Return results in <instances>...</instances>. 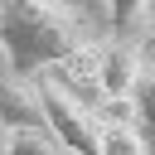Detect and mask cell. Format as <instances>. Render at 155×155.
Segmentation results:
<instances>
[{
	"instance_id": "6",
	"label": "cell",
	"mask_w": 155,
	"mask_h": 155,
	"mask_svg": "<svg viewBox=\"0 0 155 155\" xmlns=\"http://www.w3.org/2000/svg\"><path fill=\"white\" fill-rule=\"evenodd\" d=\"M92 155H145V136H140L136 121L97 116V150Z\"/></svg>"
},
{
	"instance_id": "3",
	"label": "cell",
	"mask_w": 155,
	"mask_h": 155,
	"mask_svg": "<svg viewBox=\"0 0 155 155\" xmlns=\"http://www.w3.org/2000/svg\"><path fill=\"white\" fill-rule=\"evenodd\" d=\"M0 126H44V102H39V82L29 73H0Z\"/></svg>"
},
{
	"instance_id": "10",
	"label": "cell",
	"mask_w": 155,
	"mask_h": 155,
	"mask_svg": "<svg viewBox=\"0 0 155 155\" xmlns=\"http://www.w3.org/2000/svg\"><path fill=\"white\" fill-rule=\"evenodd\" d=\"M0 155H5V126H0Z\"/></svg>"
},
{
	"instance_id": "8",
	"label": "cell",
	"mask_w": 155,
	"mask_h": 155,
	"mask_svg": "<svg viewBox=\"0 0 155 155\" xmlns=\"http://www.w3.org/2000/svg\"><path fill=\"white\" fill-rule=\"evenodd\" d=\"M131 111L145 131H155V63H145V58H140V73L131 82Z\"/></svg>"
},
{
	"instance_id": "9",
	"label": "cell",
	"mask_w": 155,
	"mask_h": 155,
	"mask_svg": "<svg viewBox=\"0 0 155 155\" xmlns=\"http://www.w3.org/2000/svg\"><path fill=\"white\" fill-rule=\"evenodd\" d=\"M107 5H111V24H116V29L140 24V15L150 10V0H107Z\"/></svg>"
},
{
	"instance_id": "7",
	"label": "cell",
	"mask_w": 155,
	"mask_h": 155,
	"mask_svg": "<svg viewBox=\"0 0 155 155\" xmlns=\"http://www.w3.org/2000/svg\"><path fill=\"white\" fill-rule=\"evenodd\" d=\"M5 155H68V145L48 126H15L5 131Z\"/></svg>"
},
{
	"instance_id": "4",
	"label": "cell",
	"mask_w": 155,
	"mask_h": 155,
	"mask_svg": "<svg viewBox=\"0 0 155 155\" xmlns=\"http://www.w3.org/2000/svg\"><path fill=\"white\" fill-rule=\"evenodd\" d=\"M140 73V48L136 44H102L97 53V97H131V82Z\"/></svg>"
},
{
	"instance_id": "5",
	"label": "cell",
	"mask_w": 155,
	"mask_h": 155,
	"mask_svg": "<svg viewBox=\"0 0 155 155\" xmlns=\"http://www.w3.org/2000/svg\"><path fill=\"white\" fill-rule=\"evenodd\" d=\"M97 53H102V44H92V39L78 44L73 53H63V58L53 63V68H58L53 78L68 82L73 92H97Z\"/></svg>"
},
{
	"instance_id": "2",
	"label": "cell",
	"mask_w": 155,
	"mask_h": 155,
	"mask_svg": "<svg viewBox=\"0 0 155 155\" xmlns=\"http://www.w3.org/2000/svg\"><path fill=\"white\" fill-rule=\"evenodd\" d=\"M39 102H44V126L68 145V155H92L97 150V111L82 102L58 78H39Z\"/></svg>"
},
{
	"instance_id": "1",
	"label": "cell",
	"mask_w": 155,
	"mask_h": 155,
	"mask_svg": "<svg viewBox=\"0 0 155 155\" xmlns=\"http://www.w3.org/2000/svg\"><path fill=\"white\" fill-rule=\"evenodd\" d=\"M92 39V24L63 0H0V48L10 73L53 68L63 53Z\"/></svg>"
}]
</instances>
